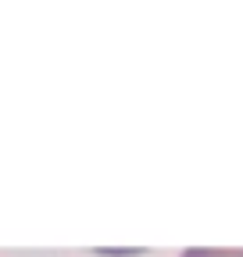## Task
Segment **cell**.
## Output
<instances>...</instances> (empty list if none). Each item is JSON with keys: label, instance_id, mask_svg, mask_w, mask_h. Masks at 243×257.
<instances>
[{"label": "cell", "instance_id": "cell-1", "mask_svg": "<svg viewBox=\"0 0 243 257\" xmlns=\"http://www.w3.org/2000/svg\"><path fill=\"white\" fill-rule=\"evenodd\" d=\"M182 257H243V250H207V246H190Z\"/></svg>", "mask_w": 243, "mask_h": 257}]
</instances>
